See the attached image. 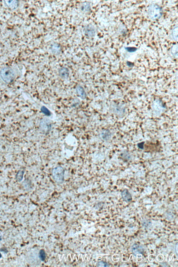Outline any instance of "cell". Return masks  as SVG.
<instances>
[{"label":"cell","instance_id":"1","mask_svg":"<svg viewBox=\"0 0 178 267\" xmlns=\"http://www.w3.org/2000/svg\"><path fill=\"white\" fill-rule=\"evenodd\" d=\"M1 77L3 81L7 83L13 82L15 77L14 71L11 68L5 67L0 71Z\"/></svg>","mask_w":178,"mask_h":267},{"label":"cell","instance_id":"2","mask_svg":"<svg viewBox=\"0 0 178 267\" xmlns=\"http://www.w3.org/2000/svg\"><path fill=\"white\" fill-rule=\"evenodd\" d=\"M148 14L151 20H156L161 18L163 15V10L158 5L152 4L148 10Z\"/></svg>","mask_w":178,"mask_h":267},{"label":"cell","instance_id":"3","mask_svg":"<svg viewBox=\"0 0 178 267\" xmlns=\"http://www.w3.org/2000/svg\"><path fill=\"white\" fill-rule=\"evenodd\" d=\"M52 175L55 182L61 184L64 181L65 170L61 167H55L52 170Z\"/></svg>","mask_w":178,"mask_h":267},{"label":"cell","instance_id":"4","mask_svg":"<svg viewBox=\"0 0 178 267\" xmlns=\"http://www.w3.org/2000/svg\"><path fill=\"white\" fill-rule=\"evenodd\" d=\"M40 128L41 131L45 134H48L51 130L52 124L49 119H44L40 123Z\"/></svg>","mask_w":178,"mask_h":267},{"label":"cell","instance_id":"5","mask_svg":"<svg viewBox=\"0 0 178 267\" xmlns=\"http://www.w3.org/2000/svg\"><path fill=\"white\" fill-rule=\"evenodd\" d=\"M132 251L134 255L136 257L139 255L141 257L144 252V249L142 246L135 244L132 246Z\"/></svg>","mask_w":178,"mask_h":267},{"label":"cell","instance_id":"6","mask_svg":"<svg viewBox=\"0 0 178 267\" xmlns=\"http://www.w3.org/2000/svg\"><path fill=\"white\" fill-rule=\"evenodd\" d=\"M85 34L89 37H92L95 35V30L92 25H88L85 28Z\"/></svg>","mask_w":178,"mask_h":267},{"label":"cell","instance_id":"7","mask_svg":"<svg viewBox=\"0 0 178 267\" xmlns=\"http://www.w3.org/2000/svg\"><path fill=\"white\" fill-rule=\"evenodd\" d=\"M121 197L126 202H130L132 200V195L127 189H125L122 191Z\"/></svg>","mask_w":178,"mask_h":267},{"label":"cell","instance_id":"8","mask_svg":"<svg viewBox=\"0 0 178 267\" xmlns=\"http://www.w3.org/2000/svg\"><path fill=\"white\" fill-rule=\"evenodd\" d=\"M101 138L105 141L109 140L111 137V132L109 130H104L101 132Z\"/></svg>","mask_w":178,"mask_h":267},{"label":"cell","instance_id":"9","mask_svg":"<svg viewBox=\"0 0 178 267\" xmlns=\"http://www.w3.org/2000/svg\"><path fill=\"white\" fill-rule=\"evenodd\" d=\"M5 4L12 10L15 9L18 6V1H5Z\"/></svg>","mask_w":178,"mask_h":267},{"label":"cell","instance_id":"10","mask_svg":"<svg viewBox=\"0 0 178 267\" xmlns=\"http://www.w3.org/2000/svg\"><path fill=\"white\" fill-rule=\"evenodd\" d=\"M59 75L62 78H68L69 75L68 69L65 67L61 68L59 70Z\"/></svg>","mask_w":178,"mask_h":267},{"label":"cell","instance_id":"11","mask_svg":"<svg viewBox=\"0 0 178 267\" xmlns=\"http://www.w3.org/2000/svg\"><path fill=\"white\" fill-rule=\"evenodd\" d=\"M76 92L77 95L81 99H84L86 97V94L84 89L81 86L77 87Z\"/></svg>","mask_w":178,"mask_h":267},{"label":"cell","instance_id":"12","mask_svg":"<svg viewBox=\"0 0 178 267\" xmlns=\"http://www.w3.org/2000/svg\"><path fill=\"white\" fill-rule=\"evenodd\" d=\"M51 49L52 53L55 55L60 54L61 51L60 45L57 43H55L52 45Z\"/></svg>","mask_w":178,"mask_h":267},{"label":"cell","instance_id":"13","mask_svg":"<svg viewBox=\"0 0 178 267\" xmlns=\"http://www.w3.org/2000/svg\"><path fill=\"white\" fill-rule=\"evenodd\" d=\"M171 52L173 56L175 58L177 59L178 57V46L177 45H174L172 46Z\"/></svg>","mask_w":178,"mask_h":267},{"label":"cell","instance_id":"14","mask_svg":"<svg viewBox=\"0 0 178 267\" xmlns=\"http://www.w3.org/2000/svg\"><path fill=\"white\" fill-rule=\"evenodd\" d=\"M172 36L174 39L176 41L178 40V27L174 28L172 31Z\"/></svg>","mask_w":178,"mask_h":267},{"label":"cell","instance_id":"15","mask_svg":"<svg viewBox=\"0 0 178 267\" xmlns=\"http://www.w3.org/2000/svg\"><path fill=\"white\" fill-rule=\"evenodd\" d=\"M41 111L42 112L43 114L46 115V116H49L51 115L50 114H51V113H50V111L49 110L48 108L45 107L44 106H43L41 108Z\"/></svg>","mask_w":178,"mask_h":267},{"label":"cell","instance_id":"16","mask_svg":"<svg viewBox=\"0 0 178 267\" xmlns=\"http://www.w3.org/2000/svg\"><path fill=\"white\" fill-rule=\"evenodd\" d=\"M39 257L41 261H44L45 259H46V254H45L44 251L43 250H41L39 252Z\"/></svg>","mask_w":178,"mask_h":267},{"label":"cell","instance_id":"17","mask_svg":"<svg viewBox=\"0 0 178 267\" xmlns=\"http://www.w3.org/2000/svg\"><path fill=\"white\" fill-rule=\"evenodd\" d=\"M127 51L130 52H135L137 50V49L133 47H127L126 48Z\"/></svg>","mask_w":178,"mask_h":267},{"label":"cell","instance_id":"18","mask_svg":"<svg viewBox=\"0 0 178 267\" xmlns=\"http://www.w3.org/2000/svg\"><path fill=\"white\" fill-rule=\"evenodd\" d=\"M123 157L126 160H129L130 158V155L128 153H123V155L121 156Z\"/></svg>","mask_w":178,"mask_h":267},{"label":"cell","instance_id":"19","mask_svg":"<svg viewBox=\"0 0 178 267\" xmlns=\"http://www.w3.org/2000/svg\"><path fill=\"white\" fill-rule=\"evenodd\" d=\"M144 144L145 143L144 142L139 143V144H137L138 147L139 149L141 150L144 149Z\"/></svg>","mask_w":178,"mask_h":267},{"label":"cell","instance_id":"20","mask_svg":"<svg viewBox=\"0 0 178 267\" xmlns=\"http://www.w3.org/2000/svg\"><path fill=\"white\" fill-rule=\"evenodd\" d=\"M99 266H102V267H107L108 266V264L106 262H103V261H100L99 263L98 264Z\"/></svg>","mask_w":178,"mask_h":267},{"label":"cell","instance_id":"21","mask_svg":"<svg viewBox=\"0 0 178 267\" xmlns=\"http://www.w3.org/2000/svg\"><path fill=\"white\" fill-rule=\"evenodd\" d=\"M90 8V5H88V3H87V4L84 5H83L82 6V8L83 10H88Z\"/></svg>","mask_w":178,"mask_h":267},{"label":"cell","instance_id":"22","mask_svg":"<svg viewBox=\"0 0 178 267\" xmlns=\"http://www.w3.org/2000/svg\"><path fill=\"white\" fill-rule=\"evenodd\" d=\"M1 237H0V240H1Z\"/></svg>","mask_w":178,"mask_h":267}]
</instances>
